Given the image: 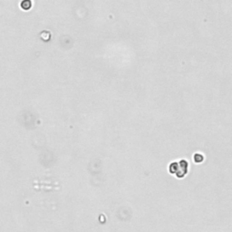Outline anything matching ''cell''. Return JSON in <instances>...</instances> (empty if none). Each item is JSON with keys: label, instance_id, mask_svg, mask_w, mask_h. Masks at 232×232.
<instances>
[{"label": "cell", "instance_id": "7a4b0ae2", "mask_svg": "<svg viewBox=\"0 0 232 232\" xmlns=\"http://www.w3.org/2000/svg\"><path fill=\"white\" fill-rule=\"evenodd\" d=\"M203 159H204V158H203V156H202L201 154H200V153H197V154H195V156H194V160H195L196 162H201V161H202Z\"/></svg>", "mask_w": 232, "mask_h": 232}, {"label": "cell", "instance_id": "6da1fadb", "mask_svg": "<svg viewBox=\"0 0 232 232\" xmlns=\"http://www.w3.org/2000/svg\"><path fill=\"white\" fill-rule=\"evenodd\" d=\"M31 5H32V3L30 1H24L21 3V6H22V8H24V9H29V8L31 7Z\"/></svg>", "mask_w": 232, "mask_h": 232}]
</instances>
